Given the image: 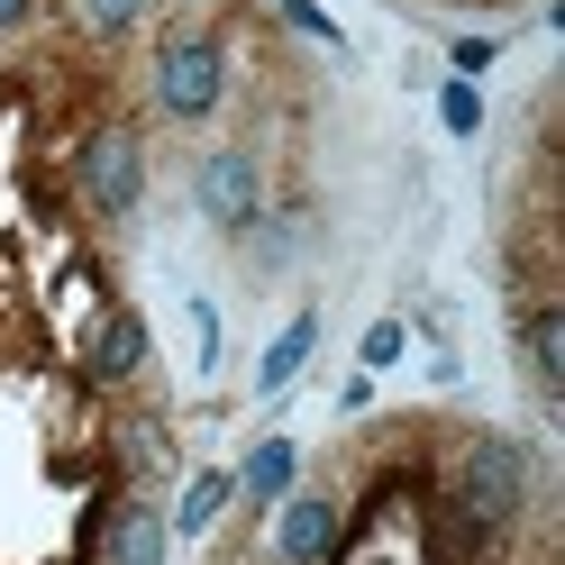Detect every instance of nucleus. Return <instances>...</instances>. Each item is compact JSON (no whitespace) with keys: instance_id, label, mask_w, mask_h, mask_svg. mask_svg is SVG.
Here are the masks:
<instances>
[{"instance_id":"39448f33","label":"nucleus","mask_w":565,"mask_h":565,"mask_svg":"<svg viewBox=\"0 0 565 565\" xmlns=\"http://www.w3.org/2000/svg\"><path fill=\"white\" fill-rule=\"evenodd\" d=\"M329 547H338V502L329 492H292L282 520H274V556L282 565H320Z\"/></svg>"},{"instance_id":"f257e3e1","label":"nucleus","mask_w":565,"mask_h":565,"mask_svg":"<svg viewBox=\"0 0 565 565\" xmlns=\"http://www.w3.org/2000/svg\"><path fill=\"white\" fill-rule=\"evenodd\" d=\"M520 502H529V456L511 438H475L466 466H456V511H466L475 529H502Z\"/></svg>"},{"instance_id":"7ed1b4c3","label":"nucleus","mask_w":565,"mask_h":565,"mask_svg":"<svg viewBox=\"0 0 565 565\" xmlns=\"http://www.w3.org/2000/svg\"><path fill=\"white\" fill-rule=\"evenodd\" d=\"M220 92H228L220 46H210V38H164V55H156V100H164L173 119H210V110H220Z\"/></svg>"},{"instance_id":"ddd939ff","label":"nucleus","mask_w":565,"mask_h":565,"mask_svg":"<svg viewBox=\"0 0 565 565\" xmlns=\"http://www.w3.org/2000/svg\"><path fill=\"white\" fill-rule=\"evenodd\" d=\"M438 119H447L456 137H475V128H483V100H475V83H447V92H438Z\"/></svg>"},{"instance_id":"20e7f679","label":"nucleus","mask_w":565,"mask_h":565,"mask_svg":"<svg viewBox=\"0 0 565 565\" xmlns=\"http://www.w3.org/2000/svg\"><path fill=\"white\" fill-rule=\"evenodd\" d=\"M201 210H210L220 228H256V210H265V164H256V147L201 156Z\"/></svg>"},{"instance_id":"f03ea898","label":"nucleus","mask_w":565,"mask_h":565,"mask_svg":"<svg viewBox=\"0 0 565 565\" xmlns=\"http://www.w3.org/2000/svg\"><path fill=\"white\" fill-rule=\"evenodd\" d=\"M74 183H83V210H100V220H128L137 192H147V156H137V137H128V128H92Z\"/></svg>"},{"instance_id":"f3484780","label":"nucleus","mask_w":565,"mask_h":565,"mask_svg":"<svg viewBox=\"0 0 565 565\" xmlns=\"http://www.w3.org/2000/svg\"><path fill=\"white\" fill-rule=\"evenodd\" d=\"M28 19V0H0V38H10V28Z\"/></svg>"},{"instance_id":"9d476101","label":"nucleus","mask_w":565,"mask_h":565,"mask_svg":"<svg viewBox=\"0 0 565 565\" xmlns=\"http://www.w3.org/2000/svg\"><path fill=\"white\" fill-rule=\"evenodd\" d=\"M292 466H301V456L282 447V438H265L256 456H246V475H237V483L256 492V502H282V492H292Z\"/></svg>"},{"instance_id":"0eeeda50","label":"nucleus","mask_w":565,"mask_h":565,"mask_svg":"<svg viewBox=\"0 0 565 565\" xmlns=\"http://www.w3.org/2000/svg\"><path fill=\"white\" fill-rule=\"evenodd\" d=\"M110 565H164V520H156V502H119V511H110Z\"/></svg>"},{"instance_id":"f8f14e48","label":"nucleus","mask_w":565,"mask_h":565,"mask_svg":"<svg viewBox=\"0 0 565 565\" xmlns=\"http://www.w3.org/2000/svg\"><path fill=\"white\" fill-rule=\"evenodd\" d=\"M228 492H237V475H201V483L183 492V529H210V520L228 511Z\"/></svg>"},{"instance_id":"dca6fc26","label":"nucleus","mask_w":565,"mask_h":565,"mask_svg":"<svg viewBox=\"0 0 565 565\" xmlns=\"http://www.w3.org/2000/svg\"><path fill=\"white\" fill-rule=\"evenodd\" d=\"M483 64H492V38H456V83H475Z\"/></svg>"},{"instance_id":"2eb2a0df","label":"nucleus","mask_w":565,"mask_h":565,"mask_svg":"<svg viewBox=\"0 0 565 565\" xmlns=\"http://www.w3.org/2000/svg\"><path fill=\"white\" fill-rule=\"evenodd\" d=\"M282 19H292V28H310V38H320V46H347V38H338V28H329L320 10H310V0H282Z\"/></svg>"},{"instance_id":"1a4fd4ad","label":"nucleus","mask_w":565,"mask_h":565,"mask_svg":"<svg viewBox=\"0 0 565 565\" xmlns=\"http://www.w3.org/2000/svg\"><path fill=\"white\" fill-rule=\"evenodd\" d=\"M529 374H539V393L556 402V383H565V320L556 310H529Z\"/></svg>"},{"instance_id":"9b49d317","label":"nucleus","mask_w":565,"mask_h":565,"mask_svg":"<svg viewBox=\"0 0 565 565\" xmlns=\"http://www.w3.org/2000/svg\"><path fill=\"white\" fill-rule=\"evenodd\" d=\"M74 10H83L92 38H128V28L147 19V0H74Z\"/></svg>"},{"instance_id":"4468645a","label":"nucleus","mask_w":565,"mask_h":565,"mask_svg":"<svg viewBox=\"0 0 565 565\" xmlns=\"http://www.w3.org/2000/svg\"><path fill=\"white\" fill-rule=\"evenodd\" d=\"M365 365H402V320H374L365 329Z\"/></svg>"},{"instance_id":"6e6552de","label":"nucleus","mask_w":565,"mask_h":565,"mask_svg":"<svg viewBox=\"0 0 565 565\" xmlns=\"http://www.w3.org/2000/svg\"><path fill=\"white\" fill-rule=\"evenodd\" d=\"M310 347H320V310H301V320L282 329L274 347H265V365H256V393H282V383H292V374L310 365Z\"/></svg>"},{"instance_id":"423d86ee","label":"nucleus","mask_w":565,"mask_h":565,"mask_svg":"<svg viewBox=\"0 0 565 565\" xmlns=\"http://www.w3.org/2000/svg\"><path fill=\"white\" fill-rule=\"evenodd\" d=\"M92 374H100V383H137V374H147V320H137V310H100Z\"/></svg>"}]
</instances>
